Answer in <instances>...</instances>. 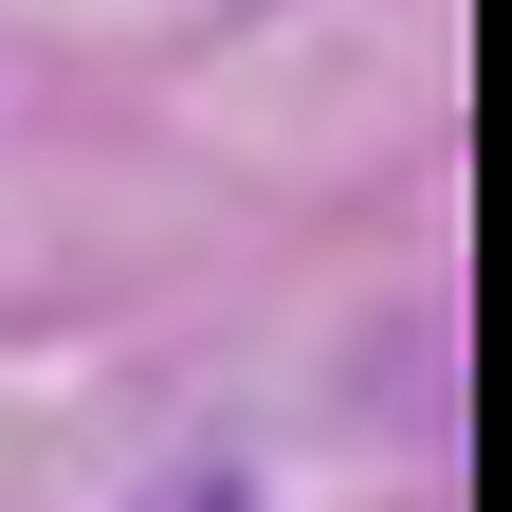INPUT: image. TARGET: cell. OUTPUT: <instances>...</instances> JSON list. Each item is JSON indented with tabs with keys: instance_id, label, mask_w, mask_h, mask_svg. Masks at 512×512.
<instances>
[{
	"instance_id": "6da1fadb",
	"label": "cell",
	"mask_w": 512,
	"mask_h": 512,
	"mask_svg": "<svg viewBox=\"0 0 512 512\" xmlns=\"http://www.w3.org/2000/svg\"><path fill=\"white\" fill-rule=\"evenodd\" d=\"M128 512H275V494H256L238 458H183V476H147V494H128Z\"/></svg>"
}]
</instances>
